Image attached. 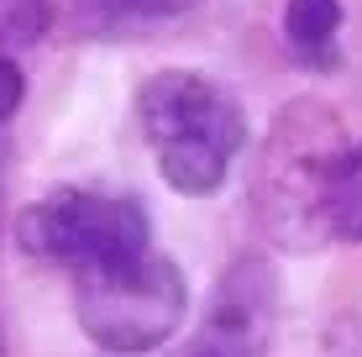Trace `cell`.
Wrapping results in <instances>:
<instances>
[{
	"label": "cell",
	"mask_w": 362,
	"mask_h": 357,
	"mask_svg": "<svg viewBox=\"0 0 362 357\" xmlns=\"http://www.w3.org/2000/svg\"><path fill=\"white\" fill-rule=\"evenodd\" d=\"M252 216L289 252L362 242V142L346 137L326 100H289L273 116L252 174Z\"/></svg>",
	"instance_id": "obj_1"
},
{
	"label": "cell",
	"mask_w": 362,
	"mask_h": 357,
	"mask_svg": "<svg viewBox=\"0 0 362 357\" xmlns=\"http://www.w3.org/2000/svg\"><path fill=\"white\" fill-rule=\"evenodd\" d=\"M147 147L158 158V174L173 194L205 200L226 184L231 158L247 142V110L226 84L205 79L194 69H158L136 90Z\"/></svg>",
	"instance_id": "obj_2"
},
{
	"label": "cell",
	"mask_w": 362,
	"mask_h": 357,
	"mask_svg": "<svg viewBox=\"0 0 362 357\" xmlns=\"http://www.w3.org/2000/svg\"><path fill=\"white\" fill-rule=\"evenodd\" d=\"M16 242L37 263L100 274V268H127L153 252L147 211L127 194H90V189H53L16 216Z\"/></svg>",
	"instance_id": "obj_3"
},
{
	"label": "cell",
	"mask_w": 362,
	"mask_h": 357,
	"mask_svg": "<svg viewBox=\"0 0 362 357\" xmlns=\"http://www.w3.org/2000/svg\"><path fill=\"white\" fill-rule=\"evenodd\" d=\"M74 315L100 352L136 357L163 347L189 315L184 268L163 252H147L127 268H100L74 279Z\"/></svg>",
	"instance_id": "obj_4"
},
{
	"label": "cell",
	"mask_w": 362,
	"mask_h": 357,
	"mask_svg": "<svg viewBox=\"0 0 362 357\" xmlns=\"http://www.w3.org/2000/svg\"><path fill=\"white\" fill-rule=\"evenodd\" d=\"M279 315V274L268 257H236L226 274L216 279L205 305L199 341L221 347L226 357H263Z\"/></svg>",
	"instance_id": "obj_5"
},
{
	"label": "cell",
	"mask_w": 362,
	"mask_h": 357,
	"mask_svg": "<svg viewBox=\"0 0 362 357\" xmlns=\"http://www.w3.org/2000/svg\"><path fill=\"white\" fill-rule=\"evenodd\" d=\"M199 0H69V27L74 32H136L153 21H173L194 11Z\"/></svg>",
	"instance_id": "obj_6"
},
{
	"label": "cell",
	"mask_w": 362,
	"mask_h": 357,
	"mask_svg": "<svg viewBox=\"0 0 362 357\" xmlns=\"http://www.w3.org/2000/svg\"><path fill=\"white\" fill-rule=\"evenodd\" d=\"M341 27V0H289L284 6V32L294 47H320Z\"/></svg>",
	"instance_id": "obj_7"
},
{
	"label": "cell",
	"mask_w": 362,
	"mask_h": 357,
	"mask_svg": "<svg viewBox=\"0 0 362 357\" xmlns=\"http://www.w3.org/2000/svg\"><path fill=\"white\" fill-rule=\"evenodd\" d=\"M53 21L47 0H0V58H11V47H32Z\"/></svg>",
	"instance_id": "obj_8"
},
{
	"label": "cell",
	"mask_w": 362,
	"mask_h": 357,
	"mask_svg": "<svg viewBox=\"0 0 362 357\" xmlns=\"http://www.w3.org/2000/svg\"><path fill=\"white\" fill-rule=\"evenodd\" d=\"M21 95H27V79H21L16 58H0V121H11L21 110Z\"/></svg>",
	"instance_id": "obj_9"
},
{
	"label": "cell",
	"mask_w": 362,
	"mask_h": 357,
	"mask_svg": "<svg viewBox=\"0 0 362 357\" xmlns=\"http://www.w3.org/2000/svg\"><path fill=\"white\" fill-rule=\"evenodd\" d=\"M0 357H6V336H0Z\"/></svg>",
	"instance_id": "obj_10"
}]
</instances>
